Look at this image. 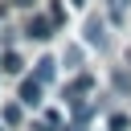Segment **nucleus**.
Instances as JSON below:
<instances>
[{
    "label": "nucleus",
    "mask_w": 131,
    "mask_h": 131,
    "mask_svg": "<svg viewBox=\"0 0 131 131\" xmlns=\"http://www.w3.org/2000/svg\"><path fill=\"white\" fill-rule=\"evenodd\" d=\"M20 102H25V106H37V102H41V82H37V78H25V82H20Z\"/></svg>",
    "instance_id": "f03ea898"
},
{
    "label": "nucleus",
    "mask_w": 131,
    "mask_h": 131,
    "mask_svg": "<svg viewBox=\"0 0 131 131\" xmlns=\"http://www.w3.org/2000/svg\"><path fill=\"white\" fill-rule=\"evenodd\" d=\"M74 4H86V0H74Z\"/></svg>",
    "instance_id": "9d476101"
},
{
    "label": "nucleus",
    "mask_w": 131,
    "mask_h": 131,
    "mask_svg": "<svg viewBox=\"0 0 131 131\" xmlns=\"http://www.w3.org/2000/svg\"><path fill=\"white\" fill-rule=\"evenodd\" d=\"M127 127V115H111V131H123Z\"/></svg>",
    "instance_id": "0eeeda50"
},
{
    "label": "nucleus",
    "mask_w": 131,
    "mask_h": 131,
    "mask_svg": "<svg viewBox=\"0 0 131 131\" xmlns=\"http://www.w3.org/2000/svg\"><path fill=\"white\" fill-rule=\"evenodd\" d=\"M86 41L90 45H102V20H90L86 25Z\"/></svg>",
    "instance_id": "7ed1b4c3"
},
{
    "label": "nucleus",
    "mask_w": 131,
    "mask_h": 131,
    "mask_svg": "<svg viewBox=\"0 0 131 131\" xmlns=\"http://www.w3.org/2000/svg\"><path fill=\"white\" fill-rule=\"evenodd\" d=\"M49 29H53V16H33L25 33H29L33 41H45V37H49Z\"/></svg>",
    "instance_id": "f257e3e1"
},
{
    "label": "nucleus",
    "mask_w": 131,
    "mask_h": 131,
    "mask_svg": "<svg viewBox=\"0 0 131 131\" xmlns=\"http://www.w3.org/2000/svg\"><path fill=\"white\" fill-rule=\"evenodd\" d=\"M0 70H4V74H20V57H16V53H4V57H0Z\"/></svg>",
    "instance_id": "20e7f679"
},
{
    "label": "nucleus",
    "mask_w": 131,
    "mask_h": 131,
    "mask_svg": "<svg viewBox=\"0 0 131 131\" xmlns=\"http://www.w3.org/2000/svg\"><path fill=\"white\" fill-rule=\"evenodd\" d=\"M12 4H33V0H12Z\"/></svg>",
    "instance_id": "1a4fd4ad"
},
{
    "label": "nucleus",
    "mask_w": 131,
    "mask_h": 131,
    "mask_svg": "<svg viewBox=\"0 0 131 131\" xmlns=\"http://www.w3.org/2000/svg\"><path fill=\"white\" fill-rule=\"evenodd\" d=\"M0 119H4V123H20V106H12V102L0 106Z\"/></svg>",
    "instance_id": "423d86ee"
},
{
    "label": "nucleus",
    "mask_w": 131,
    "mask_h": 131,
    "mask_svg": "<svg viewBox=\"0 0 131 131\" xmlns=\"http://www.w3.org/2000/svg\"><path fill=\"white\" fill-rule=\"evenodd\" d=\"M53 78V57H41L37 61V82H49Z\"/></svg>",
    "instance_id": "39448f33"
},
{
    "label": "nucleus",
    "mask_w": 131,
    "mask_h": 131,
    "mask_svg": "<svg viewBox=\"0 0 131 131\" xmlns=\"http://www.w3.org/2000/svg\"><path fill=\"white\" fill-rule=\"evenodd\" d=\"M123 4H127V0H111V16H115V20L123 16Z\"/></svg>",
    "instance_id": "6e6552de"
}]
</instances>
